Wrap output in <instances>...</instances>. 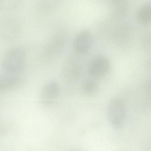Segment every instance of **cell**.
Segmentation results:
<instances>
[{
    "label": "cell",
    "instance_id": "cell-5",
    "mask_svg": "<svg viewBox=\"0 0 151 151\" xmlns=\"http://www.w3.org/2000/svg\"><path fill=\"white\" fill-rule=\"evenodd\" d=\"M111 68V62L107 57L99 55L95 57L90 64L89 73L91 77L100 78L106 74Z\"/></svg>",
    "mask_w": 151,
    "mask_h": 151
},
{
    "label": "cell",
    "instance_id": "cell-2",
    "mask_svg": "<svg viewBox=\"0 0 151 151\" xmlns=\"http://www.w3.org/2000/svg\"><path fill=\"white\" fill-rule=\"evenodd\" d=\"M107 116L112 126L117 129L122 127L126 119V111L124 103L120 98H114L109 102Z\"/></svg>",
    "mask_w": 151,
    "mask_h": 151
},
{
    "label": "cell",
    "instance_id": "cell-1",
    "mask_svg": "<svg viewBox=\"0 0 151 151\" xmlns=\"http://www.w3.org/2000/svg\"><path fill=\"white\" fill-rule=\"evenodd\" d=\"M26 53L20 47H14L6 51L2 59L1 67L6 74H14L24 68Z\"/></svg>",
    "mask_w": 151,
    "mask_h": 151
},
{
    "label": "cell",
    "instance_id": "cell-6",
    "mask_svg": "<svg viewBox=\"0 0 151 151\" xmlns=\"http://www.w3.org/2000/svg\"><path fill=\"white\" fill-rule=\"evenodd\" d=\"M60 93L61 87L59 83L55 81L49 82L42 88L40 96V101L42 104H52L57 100Z\"/></svg>",
    "mask_w": 151,
    "mask_h": 151
},
{
    "label": "cell",
    "instance_id": "cell-10",
    "mask_svg": "<svg viewBox=\"0 0 151 151\" xmlns=\"http://www.w3.org/2000/svg\"><path fill=\"white\" fill-rule=\"evenodd\" d=\"M149 91L150 95L151 96V82L150 83V85H149Z\"/></svg>",
    "mask_w": 151,
    "mask_h": 151
},
{
    "label": "cell",
    "instance_id": "cell-7",
    "mask_svg": "<svg viewBox=\"0 0 151 151\" xmlns=\"http://www.w3.org/2000/svg\"><path fill=\"white\" fill-rule=\"evenodd\" d=\"M21 78L17 75L6 74L0 76V92L15 88L21 83Z\"/></svg>",
    "mask_w": 151,
    "mask_h": 151
},
{
    "label": "cell",
    "instance_id": "cell-4",
    "mask_svg": "<svg viewBox=\"0 0 151 151\" xmlns=\"http://www.w3.org/2000/svg\"><path fill=\"white\" fill-rule=\"evenodd\" d=\"M93 42L94 38L92 33L88 29H84L76 35L73 41V47L77 54L83 55L91 49Z\"/></svg>",
    "mask_w": 151,
    "mask_h": 151
},
{
    "label": "cell",
    "instance_id": "cell-9",
    "mask_svg": "<svg viewBox=\"0 0 151 151\" xmlns=\"http://www.w3.org/2000/svg\"><path fill=\"white\" fill-rule=\"evenodd\" d=\"M98 90V85L96 81L91 79H87L82 83L81 90L84 95L91 96L95 95Z\"/></svg>",
    "mask_w": 151,
    "mask_h": 151
},
{
    "label": "cell",
    "instance_id": "cell-8",
    "mask_svg": "<svg viewBox=\"0 0 151 151\" xmlns=\"http://www.w3.org/2000/svg\"><path fill=\"white\" fill-rule=\"evenodd\" d=\"M138 20L142 23L147 24L151 22V3L146 2L142 4L137 12Z\"/></svg>",
    "mask_w": 151,
    "mask_h": 151
},
{
    "label": "cell",
    "instance_id": "cell-3",
    "mask_svg": "<svg viewBox=\"0 0 151 151\" xmlns=\"http://www.w3.org/2000/svg\"><path fill=\"white\" fill-rule=\"evenodd\" d=\"M81 64L73 57H70L65 62L62 70V77L65 82L71 83L76 81L81 75Z\"/></svg>",
    "mask_w": 151,
    "mask_h": 151
}]
</instances>
